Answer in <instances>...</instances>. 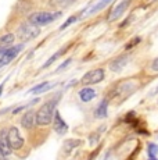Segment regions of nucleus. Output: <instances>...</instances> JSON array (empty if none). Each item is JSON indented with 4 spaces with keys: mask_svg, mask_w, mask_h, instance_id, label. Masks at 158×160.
I'll list each match as a JSON object with an SVG mask.
<instances>
[{
    "mask_svg": "<svg viewBox=\"0 0 158 160\" xmlns=\"http://www.w3.org/2000/svg\"><path fill=\"white\" fill-rule=\"evenodd\" d=\"M57 102H58V96L46 102L38 110V113H36V124L44 127V125H49L53 121V116H54V112H56Z\"/></svg>",
    "mask_w": 158,
    "mask_h": 160,
    "instance_id": "nucleus-1",
    "label": "nucleus"
},
{
    "mask_svg": "<svg viewBox=\"0 0 158 160\" xmlns=\"http://www.w3.org/2000/svg\"><path fill=\"white\" fill-rule=\"evenodd\" d=\"M63 15V11H56V13H49V11H38L33 13L32 15H29V21L28 22L33 24L36 27L40 25H46V24L53 22L54 20L60 18Z\"/></svg>",
    "mask_w": 158,
    "mask_h": 160,
    "instance_id": "nucleus-2",
    "label": "nucleus"
},
{
    "mask_svg": "<svg viewBox=\"0 0 158 160\" xmlns=\"http://www.w3.org/2000/svg\"><path fill=\"white\" fill-rule=\"evenodd\" d=\"M39 33H40L39 27L33 25L31 22L22 24V25L20 27V29H18V36H20V39L24 42H28V41H31V39H35Z\"/></svg>",
    "mask_w": 158,
    "mask_h": 160,
    "instance_id": "nucleus-3",
    "label": "nucleus"
},
{
    "mask_svg": "<svg viewBox=\"0 0 158 160\" xmlns=\"http://www.w3.org/2000/svg\"><path fill=\"white\" fill-rule=\"evenodd\" d=\"M24 45H17V46H11L8 49H4V50H0V68L4 66H7L11 60H14L18 53L22 50Z\"/></svg>",
    "mask_w": 158,
    "mask_h": 160,
    "instance_id": "nucleus-4",
    "label": "nucleus"
},
{
    "mask_svg": "<svg viewBox=\"0 0 158 160\" xmlns=\"http://www.w3.org/2000/svg\"><path fill=\"white\" fill-rule=\"evenodd\" d=\"M105 74H104V70L103 68H96V70H92V71L86 72L83 77H82L81 82L82 85H90V84H99L104 79Z\"/></svg>",
    "mask_w": 158,
    "mask_h": 160,
    "instance_id": "nucleus-5",
    "label": "nucleus"
},
{
    "mask_svg": "<svg viewBox=\"0 0 158 160\" xmlns=\"http://www.w3.org/2000/svg\"><path fill=\"white\" fill-rule=\"evenodd\" d=\"M7 139L8 143H10L11 149H21L24 145V138L21 137L20 131L16 127H11L10 130L7 131Z\"/></svg>",
    "mask_w": 158,
    "mask_h": 160,
    "instance_id": "nucleus-6",
    "label": "nucleus"
},
{
    "mask_svg": "<svg viewBox=\"0 0 158 160\" xmlns=\"http://www.w3.org/2000/svg\"><path fill=\"white\" fill-rule=\"evenodd\" d=\"M53 127H54V131L60 135H64L67 134L68 131V125L65 124V121L61 118L58 112H54V116H53Z\"/></svg>",
    "mask_w": 158,
    "mask_h": 160,
    "instance_id": "nucleus-7",
    "label": "nucleus"
},
{
    "mask_svg": "<svg viewBox=\"0 0 158 160\" xmlns=\"http://www.w3.org/2000/svg\"><path fill=\"white\" fill-rule=\"evenodd\" d=\"M129 4H130V0H122L119 4H117L114 8H112V11H111L110 17H108V20H110V21H115L117 18H119L121 15L126 11V8L129 7Z\"/></svg>",
    "mask_w": 158,
    "mask_h": 160,
    "instance_id": "nucleus-8",
    "label": "nucleus"
},
{
    "mask_svg": "<svg viewBox=\"0 0 158 160\" xmlns=\"http://www.w3.org/2000/svg\"><path fill=\"white\" fill-rule=\"evenodd\" d=\"M0 153H2L4 158L11 155V148H10V143H8L7 131L6 130H3L0 132Z\"/></svg>",
    "mask_w": 158,
    "mask_h": 160,
    "instance_id": "nucleus-9",
    "label": "nucleus"
},
{
    "mask_svg": "<svg viewBox=\"0 0 158 160\" xmlns=\"http://www.w3.org/2000/svg\"><path fill=\"white\" fill-rule=\"evenodd\" d=\"M35 122H36V113L33 112V110L26 112L25 114L22 116V120H21V125H22L24 128H26V130H31L33 125H35Z\"/></svg>",
    "mask_w": 158,
    "mask_h": 160,
    "instance_id": "nucleus-10",
    "label": "nucleus"
},
{
    "mask_svg": "<svg viewBox=\"0 0 158 160\" xmlns=\"http://www.w3.org/2000/svg\"><path fill=\"white\" fill-rule=\"evenodd\" d=\"M96 96V91L92 88H83L79 91V99L82 102H90L92 99H95Z\"/></svg>",
    "mask_w": 158,
    "mask_h": 160,
    "instance_id": "nucleus-11",
    "label": "nucleus"
},
{
    "mask_svg": "<svg viewBox=\"0 0 158 160\" xmlns=\"http://www.w3.org/2000/svg\"><path fill=\"white\" fill-rule=\"evenodd\" d=\"M126 61H128L126 56H121V57H118L117 60H114V61H112V63L110 64L111 71H114V72L121 71V70H122L123 67L126 66Z\"/></svg>",
    "mask_w": 158,
    "mask_h": 160,
    "instance_id": "nucleus-12",
    "label": "nucleus"
},
{
    "mask_svg": "<svg viewBox=\"0 0 158 160\" xmlns=\"http://www.w3.org/2000/svg\"><path fill=\"white\" fill-rule=\"evenodd\" d=\"M14 43V35L13 33H6L0 38V50H4V49L11 48Z\"/></svg>",
    "mask_w": 158,
    "mask_h": 160,
    "instance_id": "nucleus-13",
    "label": "nucleus"
},
{
    "mask_svg": "<svg viewBox=\"0 0 158 160\" xmlns=\"http://www.w3.org/2000/svg\"><path fill=\"white\" fill-rule=\"evenodd\" d=\"M54 87V84H50V82H43V84H39L36 85L35 88L29 89V93H43V92L49 91Z\"/></svg>",
    "mask_w": 158,
    "mask_h": 160,
    "instance_id": "nucleus-14",
    "label": "nucleus"
},
{
    "mask_svg": "<svg viewBox=\"0 0 158 160\" xmlns=\"http://www.w3.org/2000/svg\"><path fill=\"white\" fill-rule=\"evenodd\" d=\"M107 100H103L101 103L99 104V107L96 109V112H95V116L96 117H100V118H103V117H105L107 116Z\"/></svg>",
    "mask_w": 158,
    "mask_h": 160,
    "instance_id": "nucleus-15",
    "label": "nucleus"
},
{
    "mask_svg": "<svg viewBox=\"0 0 158 160\" xmlns=\"http://www.w3.org/2000/svg\"><path fill=\"white\" fill-rule=\"evenodd\" d=\"M81 145V141L79 139H69V141H65V143H64V150H65V153H69L74 148H77Z\"/></svg>",
    "mask_w": 158,
    "mask_h": 160,
    "instance_id": "nucleus-16",
    "label": "nucleus"
},
{
    "mask_svg": "<svg viewBox=\"0 0 158 160\" xmlns=\"http://www.w3.org/2000/svg\"><path fill=\"white\" fill-rule=\"evenodd\" d=\"M111 2H112V0H100V2L97 3L96 6H95V7H93V8H90V11H89V13H90V14H95V13H97V11L103 10V8H104L105 6H108V4H110Z\"/></svg>",
    "mask_w": 158,
    "mask_h": 160,
    "instance_id": "nucleus-17",
    "label": "nucleus"
},
{
    "mask_svg": "<svg viewBox=\"0 0 158 160\" xmlns=\"http://www.w3.org/2000/svg\"><path fill=\"white\" fill-rule=\"evenodd\" d=\"M65 50H67V48H64V49H61V50H58V52H57L56 54H53V56H51V57H50V58H49V60L46 61V63L43 64V68H46V67H49V66H50V64H53V61H56V60H57V58H58L60 56H63V54L65 53Z\"/></svg>",
    "mask_w": 158,
    "mask_h": 160,
    "instance_id": "nucleus-18",
    "label": "nucleus"
},
{
    "mask_svg": "<svg viewBox=\"0 0 158 160\" xmlns=\"http://www.w3.org/2000/svg\"><path fill=\"white\" fill-rule=\"evenodd\" d=\"M77 0H51V4L56 6V7H65V6H69L72 3H75Z\"/></svg>",
    "mask_w": 158,
    "mask_h": 160,
    "instance_id": "nucleus-19",
    "label": "nucleus"
},
{
    "mask_svg": "<svg viewBox=\"0 0 158 160\" xmlns=\"http://www.w3.org/2000/svg\"><path fill=\"white\" fill-rule=\"evenodd\" d=\"M157 153H158V145L150 143V145H148V156H150V158H156Z\"/></svg>",
    "mask_w": 158,
    "mask_h": 160,
    "instance_id": "nucleus-20",
    "label": "nucleus"
},
{
    "mask_svg": "<svg viewBox=\"0 0 158 160\" xmlns=\"http://www.w3.org/2000/svg\"><path fill=\"white\" fill-rule=\"evenodd\" d=\"M75 21H77V17H69V20H68V21H65V22H64L63 25H61V29H65L67 27L71 25V24H72V22H75Z\"/></svg>",
    "mask_w": 158,
    "mask_h": 160,
    "instance_id": "nucleus-21",
    "label": "nucleus"
},
{
    "mask_svg": "<svg viewBox=\"0 0 158 160\" xmlns=\"http://www.w3.org/2000/svg\"><path fill=\"white\" fill-rule=\"evenodd\" d=\"M151 70H153V71H158V57L154 58L153 63H151Z\"/></svg>",
    "mask_w": 158,
    "mask_h": 160,
    "instance_id": "nucleus-22",
    "label": "nucleus"
},
{
    "mask_svg": "<svg viewBox=\"0 0 158 160\" xmlns=\"http://www.w3.org/2000/svg\"><path fill=\"white\" fill-rule=\"evenodd\" d=\"M69 63H71V58H68V60H67V61H64V64H63V66H60L58 68H57V72H58V71H61V70H64L67 66H68Z\"/></svg>",
    "mask_w": 158,
    "mask_h": 160,
    "instance_id": "nucleus-23",
    "label": "nucleus"
},
{
    "mask_svg": "<svg viewBox=\"0 0 158 160\" xmlns=\"http://www.w3.org/2000/svg\"><path fill=\"white\" fill-rule=\"evenodd\" d=\"M139 42H140V38H135V39H133V42H132V43L126 45V49H130V48H132V46H133V45L139 43Z\"/></svg>",
    "mask_w": 158,
    "mask_h": 160,
    "instance_id": "nucleus-24",
    "label": "nucleus"
},
{
    "mask_svg": "<svg viewBox=\"0 0 158 160\" xmlns=\"http://www.w3.org/2000/svg\"><path fill=\"white\" fill-rule=\"evenodd\" d=\"M2 92H3V85H0V95H2Z\"/></svg>",
    "mask_w": 158,
    "mask_h": 160,
    "instance_id": "nucleus-25",
    "label": "nucleus"
},
{
    "mask_svg": "<svg viewBox=\"0 0 158 160\" xmlns=\"http://www.w3.org/2000/svg\"><path fill=\"white\" fill-rule=\"evenodd\" d=\"M0 160H4V156H3L2 153H0Z\"/></svg>",
    "mask_w": 158,
    "mask_h": 160,
    "instance_id": "nucleus-26",
    "label": "nucleus"
},
{
    "mask_svg": "<svg viewBox=\"0 0 158 160\" xmlns=\"http://www.w3.org/2000/svg\"><path fill=\"white\" fill-rule=\"evenodd\" d=\"M150 160H157V159H150Z\"/></svg>",
    "mask_w": 158,
    "mask_h": 160,
    "instance_id": "nucleus-27",
    "label": "nucleus"
},
{
    "mask_svg": "<svg viewBox=\"0 0 158 160\" xmlns=\"http://www.w3.org/2000/svg\"><path fill=\"white\" fill-rule=\"evenodd\" d=\"M156 92H158V88H157V89H156Z\"/></svg>",
    "mask_w": 158,
    "mask_h": 160,
    "instance_id": "nucleus-28",
    "label": "nucleus"
}]
</instances>
